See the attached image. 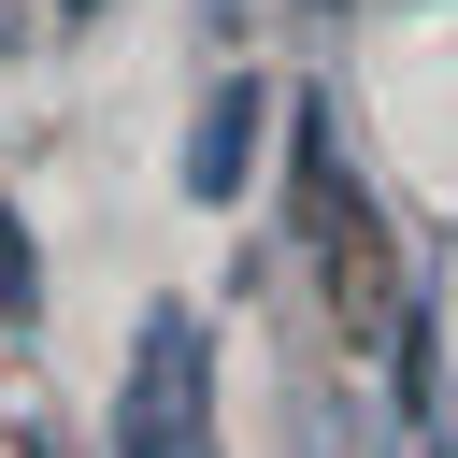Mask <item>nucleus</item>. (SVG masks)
Returning <instances> with one entry per match:
<instances>
[{
    "label": "nucleus",
    "instance_id": "2",
    "mask_svg": "<svg viewBox=\"0 0 458 458\" xmlns=\"http://www.w3.org/2000/svg\"><path fill=\"white\" fill-rule=\"evenodd\" d=\"M258 114H272L258 72H229V86L200 100V129H186V200H243V172H258Z\"/></svg>",
    "mask_w": 458,
    "mask_h": 458
},
{
    "label": "nucleus",
    "instance_id": "3",
    "mask_svg": "<svg viewBox=\"0 0 458 458\" xmlns=\"http://www.w3.org/2000/svg\"><path fill=\"white\" fill-rule=\"evenodd\" d=\"M29 286H43V258H29V215H0V315H14Z\"/></svg>",
    "mask_w": 458,
    "mask_h": 458
},
{
    "label": "nucleus",
    "instance_id": "1",
    "mask_svg": "<svg viewBox=\"0 0 458 458\" xmlns=\"http://www.w3.org/2000/svg\"><path fill=\"white\" fill-rule=\"evenodd\" d=\"M114 458H215V344L186 301L143 315L129 344V401H114Z\"/></svg>",
    "mask_w": 458,
    "mask_h": 458
}]
</instances>
